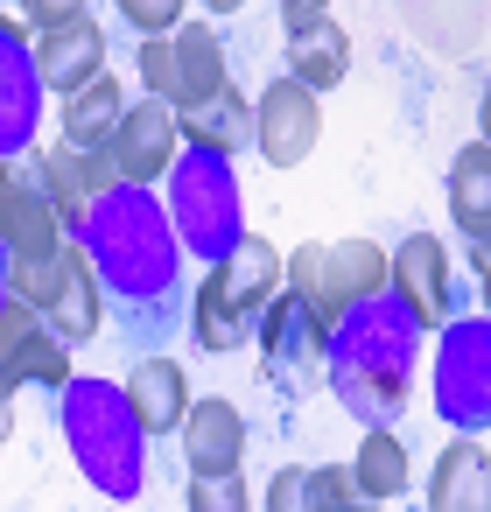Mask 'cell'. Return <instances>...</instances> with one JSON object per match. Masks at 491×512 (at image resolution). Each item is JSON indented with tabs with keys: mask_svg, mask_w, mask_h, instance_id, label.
Masks as SVG:
<instances>
[{
	"mask_svg": "<svg viewBox=\"0 0 491 512\" xmlns=\"http://www.w3.org/2000/svg\"><path fill=\"white\" fill-rule=\"evenodd\" d=\"M372 288H386V246H372V239H309L288 253V295L309 309V323L323 337Z\"/></svg>",
	"mask_w": 491,
	"mask_h": 512,
	"instance_id": "obj_2",
	"label": "cell"
},
{
	"mask_svg": "<svg viewBox=\"0 0 491 512\" xmlns=\"http://www.w3.org/2000/svg\"><path fill=\"white\" fill-rule=\"evenodd\" d=\"M323 141V113H316V92H302L295 78H274L253 106V148L274 162V169H302Z\"/></svg>",
	"mask_w": 491,
	"mask_h": 512,
	"instance_id": "obj_6",
	"label": "cell"
},
{
	"mask_svg": "<svg viewBox=\"0 0 491 512\" xmlns=\"http://www.w3.org/2000/svg\"><path fill=\"white\" fill-rule=\"evenodd\" d=\"M176 127H183V141H197V148H211V155H239V148L253 141V106L239 99V85H225L218 99L176 113Z\"/></svg>",
	"mask_w": 491,
	"mask_h": 512,
	"instance_id": "obj_18",
	"label": "cell"
},
{
	"mask_svg": "<svg viewBox=\"0 0 491 512\" xmlns=\"http://www.w3.org/2000/svg\"><path fill=\"white\" fill-rule=\"evenodd\" d=\"M8 288H15V302H29L57 330V344H92L99 323H106V295H99V274H92V260H85L78 239H64L57 253L15 260Z\"/></svg>",
	"mask_w": 491,
	"mask_h": 512,
	"instance_id": "obj_3",
	"label": "cell"
},
{
	"mask_svg": "<svg viewBox=\"0 0 491 512\" xmlns=\"http://www.w3.org/2000/svg\"><path fill=\"white\" fill-rule=\"evenodd\" d=\"M99 71H106V36H99V22H92L85 8H78L57 36H36V78H43L57 99L85 92Z\"/></svg>",
	"mask_w": 491,
	"mask_h": 512,
	"instance_id": "obj_10",
	"label": "cell"
},
{
	"mask_svg": "<svg viewBox=\"0 0 491 512\" xmlns=\"http://www.w3.org/2000/svg\"><path fill=\"white\" fill-rule=\"evenodd\" d=\"M0 379L8 386H71V344L29 309V302H0Z\"/></svg>",
	"mask_w": 491,
	"mask_h": 512,
	"instance_id": "obj_7",
	"label": "cell"
},
{
	"mask_svg": "<svg viewBox=\"0 0 491 512\" xmlns=\"http://www.w3.org/2000/svg\"><path fill=\"white\" fill-rule=\"evenodd\" d=\"M8 435H15V386L0 379V442H8Z\"/></svg>",
	"mask_w": 491,
	"mask_h": 512,
	"instance_id": "obj_23",
	"label": "cell"
},
{
	"mask_svg": "<svg viewBox=\"0 0 491 512\" xmlns=\"http://www.w3.org/2000/svg\"><path fill=\"white\" fill-rule=\"evenodd\" d=\"M330 512H379V505H365V498H344V505H330Z\"/></svg>",
	"mask_w": 491,
	"mask_h": 512,
	"instance_id": "obj_24",
	"label": "cell"
},
{
	"mask_svg": "<svg viewBox=\"0 0 491 512\" xmlns=\"http://www.w3.org/2000/svg\"><path fill=\"white\" fill-rule=\"evenodd\" d=\"M36 162H43V183H50V197H57L64 232H78L85 204H92L99 190H113V183H120V176H113V155H71L64 141H57L50 155H36Z\"/></svg>",
	"mask_w": 491,
	"mask_h": 512,
	"instance_id": "obj_13",
	"label": "cell"
},
{
	"mask_svg": "<svg viewBox=\"0 0 491 512\" xmlns=\"http://www.w3.org/2000/svg\"><path fill=\"white\" fill-rule=\"evenodd\" d=\"M281 295V253L246 232L197 288V344L204 351H239L253 337V323L267 316V302Z\"/></svg>",
	"mask_w": 491,
	"mask_h": 512,
	"instance_id": "obj_1",
	"label": "cell"
},
{
	"mask_svg": "<svg viewBox=\"0 0 491 512\" xmlns=\"http://www.w3.org/2000/svg\"><path fill=\"white\" fill-rule=\"evenodd\" d=\"M120 113H127L120 78H113V71H99L85 92H71V99H64V148H71V155H106V148H113Z\"/></svg>",
	"mask_w": 491,
	"mask_h": 512,
	"instance_id": "obj_16",
	"label": "cell"
},
{
	"mask_svg": "<svg viewBox=\"0 0 491 512\" xmlns=\"http://www.w3.org/2000/svg\"><path fill=\"white\" fill-rule=\"evenodd\" d=\"M127 407H134V421H141L148 435L183 428V414H190V379H183V365H176V358H141L134 379H127Z\"/></svg>",
	"mask_w": 491,
	"mask_h": 512,
	"instance_id": "obj_14",
	"label": "cell"
},
{
	"mask_svg": "<svg viewBox=\"0 0 491 512\" xmlns=\"http://www.w3.org/2000/svg\"><path fill=\"white\" fill-rule=\"evenodd\" d=\"M169 57H176V113H190V106H204V99H218L232 78H225V57H218V36L204 29V22H183L176 36H169Z\"/></svg>",
	"mask_w": 491,
	"mask_h": 512,
	"instance_id": "obj_15",
	"label": "cell"
},
{
	"mask_svg": "<svg viewBox=\"0 0 491 512\" xmlns=\"http://www.w3.org/2000/svg\"><path fill=\"white\" fill-rule=\"evenodd\" d=\"M183 505H190V512H253V498H246V477H239V470H225V477H190Z\"/></svg>",
	"mask_w": 491,
	"mask_h": 512,
	"instance_id": "obj_21",
	"label": "cell"
},
{
	"mask_svg": "<svg viewBox=\"0 0 491 512\" xmlns=\"http://www.w3.org/2000/svg\"><path fill=\"white\" fill-rule=\"evenodd\" d=\"M0 246L15 260H36V253H57L64 246V218H57V197L43 183V162H0Z\"/></svg>",
	"mask_w": 491,
	"mask_h": 512,
	"instance_id": "obj_4",
	"label": "cell"
},
{
	"mask_svg": "<svg viewBox=\"0 0 491 512\" xmlns=\"http://www.w3.org/2000/svg\"><path fill=\"white\" fill-rule=\"evenodd\" d=\"M386 281L414 302V316H421L428 330L449 323V246H442L435 232H407V239L386 253Z\"/></svg>",
	"mask_w": 491,
	"mask_h": 512,
	"instance_id": "obj_9",
	"label": "cell"
},
{
	"mask_svg": "<svg viewBox=\"0 0 491 512\" xmlns=\"http://www.w3.org/2000/svg\"><path fill=\"white\" fill-rule=\"evenodd\" d=\"M281 29H288V78L302 92H337L351 78V36L337 29L323 0H288Z\"/></svg>",
	"mask_w": 491,
	"mask_h": 512,
	"instance_id": "obj_5",
	"label": "cell"
},
{
	"mask_svg": "<svg viewBox=\"0 0 491 512\" xmlns=\"http://www.w3.org/2000/svg\"><path fill=\"white\" fill-rule=\"evenodd\" d=\"M344 470H351V491H358L365 505H386V498L407 491V449H400V435H386V428H372Z\"/></svg>",
	"mask_w": 491,
	"mask_h": 512,
	"instance_id": "obj_20",
	"label": "cell"
},
{
	"mask_svg": "<svg viewBox=\"0 0 491 512\" xmlns=\"http://www.w3.org/2000/svg\"><path fill=\"white\" fill-rule=\"evenodd\" d=\"M183 456H190V477H225V470H239V456H246V414H239L225 393L190 400V414H183Z\"/></svg>",
	"mask_w": 491,
	"mask_h": 512,
	"instance_id": "obj_11",
	"label": "cell"
},
{
	"mask_svg": "<svg viewBox=\"0 0 491 512\" xmlns=\"http://www.w3.org/2000/svg\"><path fill=\"white\" fill-rule=\"evenodd\" d=\"M428 512H491V456L477 435L449 442L428 477Z\"/></svg>",
	"mask_w": 491,
	"mask_h": 512,
	"instance_id": "obj_12",
	"label": "cell"
},
{
	"mask_svg": "<svg viewBox=\"0 0 491 512\" xmlns=\"http://www.w3.org/2000/svg\"><path fill=\"white\" fill-rule=\"evenodd\" d=\"M176 148H183L176 106H169V99H141V106L120 113L106 155H113V176H120V183H155V176H169Z\"/></svg>",
	"mask_w": 491,
	"mask_h": 512,
	"instance_id": "obj_8",
	"label": "cell"
},
{
	"mask_svg": "<svg viewBox=\"0 0 491 512\" xmlns=\"http://www.w3.org/2000/svg\"><path fill=\"white\" fill-rule=\"evenodd\" d=\"M344 498H358V491H351V470H337V463H281L267 484V512H330Z\"/></svg>",
	"mask_w": 491,
	"mask_h": 512,
	"instance_id": "obj_17",
	"label": "cell"
},
{
	"mask_svg": "<svg viewBox=\"0 0 491 512\" xmlns=\"http://www.w3.org/2000/svg\"><path fill=\"white\" fill-rule=\"evenodd\" d=\"M120 15L141 29V43H155V36L183 29V0H120Z\"/></svg>",
	"mask_w": 491,
	"mask_h": 512,
	"instance_id": "obj_22",
	"label": "cell"
},
{
	"mask_svg": "<svg viewBox=\"0 0 491 512\" xmlns=\"http://www.w3.org/2000/svg\"><path fill=\"white\" fill-rule=\"evenodd\" d=\"M449 218L470 246H484V232H491V148L484 141H470L449 169Z\"/></svg>",
	"mask_w": 491,
	"mask_h": 512,
	"instance_id": "obj_19",
	"label": "cell"
}]
</instances>
